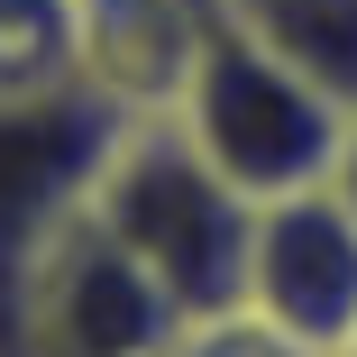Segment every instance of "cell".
<instances>
[{"instance_id": "4", "label": "cell", "mask_w": 357, "mask_h": 357, "mask_svg": "<svg viewBox=\"0 0 357 357\" xmlns=\"http://www.w3.org/2000/svg\"><path fill=\"white\" fill-rule=\"evenodd\" d=\"M174 339L183 312L92 211L46 248L19 312V357H174Z\"/></svg>"}, {"instance_id": "7", "label": "cell", "mask_w": 357, "mask_h": 357, "mask_svg": "<svg viewBox=\"0 0 357 357\" xmlns=\"http://www.w3.org/2000/svg\"><path fill=\"white\" fill-rule=\"evenodd\" d=\"M220 10L294 74H312L330 101L357 110V0H220Z\"/></svg>"}, {"instance_id": "11", "label": "cell", "mask_w": 357, "mask_h": 357, "mask_svg": "<svg viewBox=\"0 0 357 357\" xmlns=\"http://www.w3.org/2000/svg\"><path fill=\"white\" fill-rule=\"evenodd\" d=\"M339 357H357V330H348V348H339Z\"/></svg>"}, {"instance_id": "5", "label": "cell", "mask_w": 357, "mask_h": 357, "mask_svg": "<svg viewBox=\"0 0 357 357\" xmlns=\"http://www.w3.org/2000/svg\"><path fill=\"white\" fill-rule=\"evenodd\" d=\"M238 303L284 321V330H303V339H321V348H348V330H357V211L330 183L257 202Z\"/></svg>"}, {"instance_id": "6", "label": "cell", "mask_w": 357, "mask_h": 357, "mask_svg": "<svg viewBox=\"0 0 357 357\" xmlns=\"http://www.w3.org/2000/svg\"><path fill=\"white\" fill-rule=\"evenodd\" d=\"M220 28V0H83V83L128 119L174 110Z\"/></svg>"}, {"instance_id": "1", "label": "cell", "mask_w": 357, "mask_h": 357, "mask_svg": "<svg viewBox=\"0 0 357 357\" xmlns=\"http://www.w3.org/2000/svg\"><path fill=\"white\" fill-rule=\"evenodd\" d=\"M92 220H101L137 266L165 284V303H174L183 321L238 303L257 202H248L220 165H211L165 110L128 119V128L110 137L101 183H92Z\"/></svg>"}, {"instance_id": "8", "label": "cell", "mask_w": 357, "mask_h": 357, "mask_svg": "<svg viewBox=\"0 0 357 357\" xmlns=\"http://www.w3.org/2000/svg\"><path fill=\"white\" fill-rule=\"evenodd\" d=\"M83 83V0H0V92Z\"/></svg>"}, {"instance_id": "9", "label": "cell", "mask_w": 357, "mask_h": 357, "mask_svg": "<svg viewBox=\"0 0 357 357\" xmlns=\"http://www.w3.org/2000/svg\"><path fill=\"white\" fill-rule=\"evenodd\" d=\"M174 357H339V348H321V339H303V330H284V321H266V312L229 303V312L183 321Z\"/></svg>"}, {"instance_id": "2", "label": "cell", "mask_w": 357, "mask_h": 357, "mask_svg": "<svg viewBox=\"0 0 357 357\" xmlns=\"http://www.w3.org/2000/svg\"><path fill=\"white\" fill-rule=\"evenodd\" d=\"M192 147L220 165L248 202H275V192H303V183H330V156H339V128H348V101H330L312 74H294L275 46H257L229 10L211 28L192 83L174 92L165 110Z\"/></svg>"}, {"instance_id": "10", "label": "cell", "mask_w": 357, "mask_h": 357, "mask_svg": "<svg viewBox=\"0 0 357 357\" xmlns=\"http://www.w3.org/2000/svg\"><path fill=\"white\" fill-rule=\"evenodd\" d=\"M330 192L357 211V110H348V128H339V156H330Z\"/></svg>"}, {"instance_id": "3", "label": "cell", "mask_w": 357, "mask_h": 357, "mask_svg": "<svg viewBox=\"0 0 357 357\" xmlns=\"http://www.w3.org/2000/svg\"><path fill=\"white\" fill-rule=\"evenodd\" d=\"M128 128L119 101L92 83H55V92H0V357H19V312L46 248L92 211L101 156Z\"/></svg>"}]
</instances>
